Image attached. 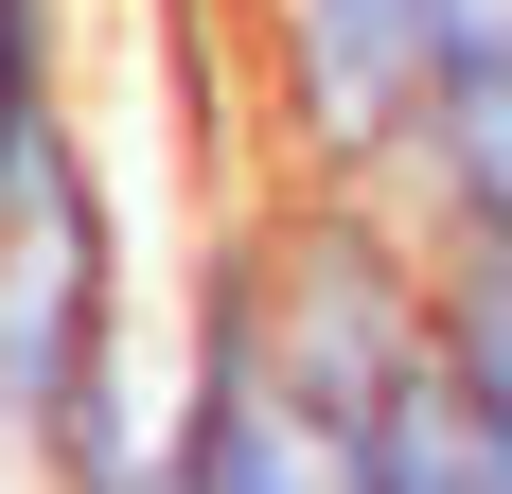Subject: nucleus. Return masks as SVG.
Masks as SVG:
<instances>
[{
  "mask_svg": "<svg viewBox=\"0 0 512 494\" xmlns=\"http://www.w3.org/2000/svg\"><path fill=\"white\" fill-rule=\"evenodd\" d=\"M142 459H159V389H142L124 177H106V142H71L36 212H0V477L124 494Z\"/></svg>",
  "mask_w": 512,
  "mask_h": 494,
  "instance_id": "obj_1",
  "label": "nucleus"
},
{
  "mask_svg": "<svg viewBox=\"0 0 512 494\" xmlns=\"http://www.w3.org/2000/svg\"><path fill=\"white\" fill-rule=\"evenodd\" d=\"M159 442H177V494H336L318 424L283 406V336H265V212L177 265V406H159Z\"/></svg>",
  "mask_w": 512,
  "mask_h": 494,
  "instance_id": "obj_2",
  "label": "nucleus"
},
{
  "mask_svg": "<svg viewBox=\"0 0 512 494\" xmlns=\"http://www.w3.org/2000/svg\"><path fill=\"white\" fill-rule=\"evenodd\" d=\"M389 195L424 230H460V247H512V0H460L442 18L407 124H389Z\"/></svg>",
  "mask_w": 512,
  "mask_h": 494,
  "instance_id": "obj_3",
  "label": "nucleus"
},
{
  "mask_svg": "<svg viewBox=\"0 0 512 494\" xmlns=\"http://www.w3.org/2000/svg\"><path fill=\"white\" fill-rule=\"evenodd\" d=\"M442 18H460V0H265V36H283V124H301L318 177H389V124H407Z\"/></svg>",
  "mask_w": 512,
  "mask_h": 494,
  "instance_id": "obj_4",
  "label": "nucleus"
}]
</instances>
